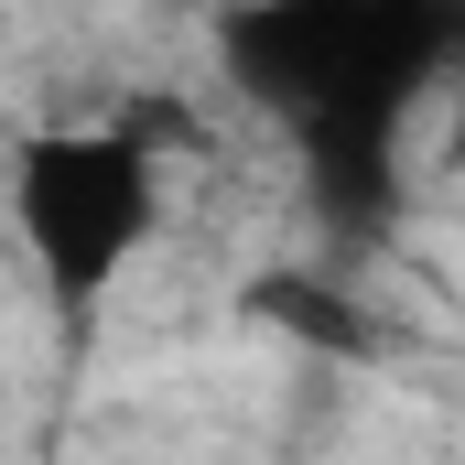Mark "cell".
<instances>
[{
	"instance_id": "obj_3",
	"label": "cell",
	"mask_w": 465,
	"mask_h": 465,
	"mask_svg": "<svg viewBox=\"0 0 465 465\" xmlns=\"http://www.w3.org/2000/svg\"><path fill=\"white\" fill-rule=\"evenodd\" d=\"M249 314H271V325H303L314 347H368L379 325H368V303H357L347 282H314V271H271L260 292H249Z\"/></svg>"
},
{
	"instance_id": "obj_1",
	"label": "cell",
	"mask_w": 465,
	"mask_h": 465,
	"mask_svg": "<svg viewBox=\"0 0 465 465\" xmlns=\"http://www.w3.org/2000/svg\"><path fill=\"white\" fill-rule=\"evenodd\" d=\"M465 11H368V0H314V11H238L217 22L228 76L303 141L314 184L336 217L390 206V163H401V119L411 98L455 65Z\"/></svg>"
},
{
	"instance_id": "obj_2",
	"label": "cell",
	"mask_w": 465,
	"mask_h": 465,
	"mask_svg": "<svg viewBox=\"0 0 465 465\" xmlns=\"http://www.w3.org/2000/svg\"><path fill=\"white\" fill-rule=\"evenodd\" d=\"M152 228H163V152L130 119H65L11 141V238L65 303L109 292L152 249Z\"/></svg>"
}]
</instances>
